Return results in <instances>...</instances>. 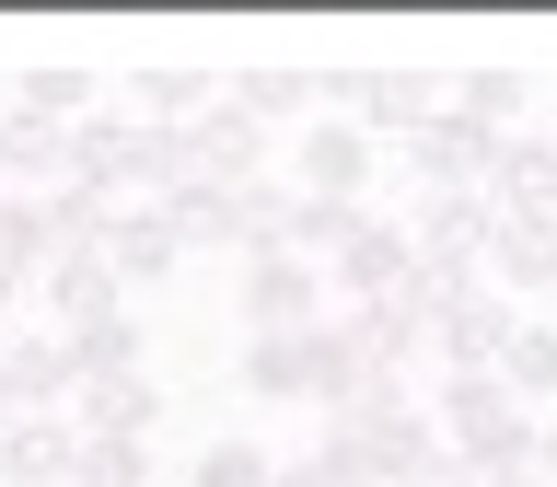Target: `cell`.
Masks as SVG:
<instances>
[{
  "label": "cell",
  "mask_w": 557,
  "mask_h": 487,
  "mask_svg": "<svg viewBox=\"0 0 557 487\" xmlns=\"http://www.w3.org/2000/svg\"><path fill=\"white\" fill-rule=\"evenodd\" d=\"M0 487H70V417H12L0 429Z\"/></svg>",
  "instance_id": "obj_23"
},
{
  "label": "cell",
  "mask_w": 557,
  "mask_h": 487,
  "mask_svg": "<svg viewBox=\"0 0 557 487\" xmlns=\"http://www.w3.org/2000/svg\"><path fill=\"white\" fill-rule=\"evenodd\" d=\"M59 348H70V395H82V383L139 372V325H128V313H104V325H82V337H59Z\"/></svg>",
  "instance_id": "obj_26"
},
{
  "label": "cell",
  "mask_w": 557,
  "mask_h": 487,
  "mask_svg": "<svg viewBox=\"0 0 557 487\" xmlns=\"http://www.w3.org/2000/svg\"><path fill=\"white\" fill-rule=\"evenodd\" d=\"M268 487H337V464H325V452H290V464H278Z\"/></svg>",
  "instance_id": "obj_31"
},
{
  "label": "cell",
  "mask_w": 557,
  "mask_h": 487,
  "mask_svg": "<svg viewBox=\"0 0 557 487\" xmlns=\"http://www.w3.org/2000/svg\"><path fill=\"white\" fill-rule=\"evenodd\" d=\"M511 325H522V302H499V290L476 278L465 302H442V313H430V348H442V372H487Z\"/></svg>",
  "instance_id": "obj_14"
},
{
  "label": "cell",
  "mask_w": 557,
  "mask_h": 487,
  "mask_svg": "<svg viewBox=\"0 0 557 487\" xmlns=\"http://www.w3.org/2000/svg\"><path fill=\"white\" fill-rule=\"evenodd\" d=\"M430 441L453 452V464H476V476H499V464H522V441H534V417L499 395V372H442L430 395Z\"/></svg>",
  "instance_id": "obj_1"
},
{
  "label": "cell",
  "mask_w": 557,
  "mask_h": 487,
  "mask_svg": "<svg viewBox=\"0 0 557 487\" xmlns=\"http://www.w3.org/2000/svg\"><path fill=\"white\" fill-rule=\"evenodd\" d=\"M104 267H116V290H151V278H174V267H186V244H174L163 198L104 209Z\"/></svg>",
  "instance_id": "obj_8"
},
{
  "label": "cell",
  "mask_w": 557,
  "mask_h": 487,
  "mask_svg": "<svg viewBox=\"0 0 557 487\" xmlns=\"http://www.w3.org/2000/svg\"><path fill=\"white\" fill-rule=\"evenodd\" d=\"M476 487H546V476H534V464H499V476H476Z\"/></svg>",
  "instance_id": "obj_34"
},
{
  "label": "cell",
  "mask_w": 557,
  "mask_h": 487,
  "mask_svg": "<svg viewBox=\"0 0 557 487\" xmlns=\"http://www.w3.org/2000/svg\"><path fill=\"white\" fill-rule=\"evenodd\" d=\"M372 174H383V139L372 128H348V116H302L290 128V198H372Z\"/></svg>",
  "instance_id": "obj_2"
},
{
  "label": "cell",
  "mask_w": 557,
  "mask_h": 487,
  "mask_svg": "<svg viewBox=\"0 0 557 487\" xmlns=\"http://www.w3.org/2000/svg\"><path fill=\"white\" fill-rule=\"evenodd\" d=\"M487 290H499V302H534V290H557V209H534V221H499V244H487Z\"/></svg>",
  "instance_id": "obj_18"
},
{
  "label": "cell",
  "mask_w": 557,
  "mask_h": 487,
  "mask_svg": "<svg viewBox=\"0 0 557 487\" xmlns=\"http://www.w3.org/2000/svg\"><path fill=\"white\" fill-rule=\"evenodd\" d=\"M104 104V82L94 70H70V59H35V70H12V116H47V128H82Z\"/></svg>",
  "instance_id": "obj_21"
},
{
  "label": "cell",
  "mask_w": 557,
  "mask_h": 487,
  "mask_svg": "<svg viewBox=\"0 0 557 487\" xmlns=\"http://www.w3.org/2000/svg\"><path fill=\"white\" fill-rule=\"evenodd\" d=\"M47 255H59L47 198H0V313H12V290H35V278H47Z\"/></svg>",
  "instance_id": "obj_22"
},
{
  "label": "cell",
  "mask_w": 557,
  "mask_h": 487,
  "mask_svg": "<svg viewBox=\"0 0 557 487\" xmlns=\"http://www.w3.org/2000/svg\"><path fill=\"white\" fill-rule=\"evenodd\" d=\"M59 186H70V128L0 104V198H59Z\"/></svg>",
  "instance_id": "obj_16"
},
{
  "label": "cell",
  "mask_w": 557,
  "mask_h": 487,
  "mask_svg": "<svg viewBox=\"0 0 557 487\" xmlns=\"http://www.w3.org/2000/svg\"><path fill=\"white\" fill-rule=\"evenodd\" d=\"M209 104H221V70H209V59H139L128 128H198Z\"/></svg>",
  "instance_id": "obj_11"
},
{
  "label": "cell",
  "mask_w": 557,
  "mask_h": 487,
  "mask_svg": "<svg viewBox=\"0 0 557 487\" xmlns=\"http://www.w3.org/2000/svg\"><path fill=\"white\" fill-rule=\"evenodd\" d=\"M337 337L360 348V372H418L430 360V313H418V290H383V302H337Z\"/></svg>",
  "instance_id": "obj_6"
},
{
  "label": "cell",
  "mask_w": 557,
  "mask_h": 487,
  "mask_svg": "<svg viewBox=\"0 0 557 487\" xmlns=\"http://www.w3.org/2000/svg\"><path fill=\"white\" fill-rule=\"evenodd\" d=\"M325 267H302V255H244V337H302V325H325Z\"/></svg>",
  "instance_id": "obj_4"
},
{
  "label": "cell",
  "mask_w": 557,
  "mask_h": 487,
  "mask_svg": "<svg viewBox=\"0 0 557 487\" xmlns=\"http://www.w3.org/2000/svg\"><path fill=\"white\" fill-rule=\"evenodd\" d=\"M522 464H534V476H546V487H557V407H546V417H534V441H522Z\"/></svg>",
  "instance_id": "obj_32"
},
{
  "label": "cell",
  "mask_w": 557,
  "mask_h": 487,
  "mask_svg": "<svg viewBox=\"0 0 557 487\" xmlns=\"http://www.w3.org/2000/svg\"><path fill=\"white\" fill-rule=\"evenodd\" d=\"M244 395L290 407V395H302V337H244Z\"/></svg>",
  "instance_id": "obj_29"
},
{
  "label": "cell",
  "mask_w": 557,
  "mask_h": 487,
  "mask_svg": "<svg viewBox=\"0 0 557 487\" xmlns=\"http://www.w3.org/2000/svg\"><path fill=\"white\" fill-rule=\"evenodd\" d=\"M268 476H278V452L233 429V441H209V452H198V476H186V487H268Z\"/></svg>",
  "instance_id": "obj_30"
},
{
  "label": "cell",
  "mask_w": 557,
  "mask_h": 487,
  "mask_svg": "<svg viewBox=\"0 0 557 487\" xmlns=\"http://www.w3.org/2000/svg\"><path fill=\"white\" fill-rule=\"evenodd\" d=\"M186 151H198V186H221V198H233V186H256V174H268V151H278V139L256 128L233 93H221L198 128H186Z\"/></svg>",
  "instance_id": "obj_9"
},
{
  "label": "cell",
  "mask_w": 557,
  "mask_h": 487,
  "mask_svg": "<svg viewBox=\"0 0 557 487\" xmlns=\"http://www.w3.org/2000/svg\"><path fill=\"white\" fill-rule=\"evenodd\" d=\"M0 337H12V313H0Z\"/></svg>",
  "instance_id": "obj_37"
},
{
  "label": "cell",
  "mask_w": 557,
  "mask_h": 487,
  "mask_svg": "<svg viewBox=\"0 0 557 487\" xmlns=\"http://www.w3.org/2000/svg\"><path fill=\"white\" fill-rule=\"evenodd\" d=\"M499 221H534V209H557V128H522V139H499V163H487V186H476Z\"/></svg>",
  "instance_id": "obj_15"
},
{
  "label": "cell",
  "mask_w": 557,
  "mask_h": 487,
  "mask_svg": "<svg viewBox=\"0 0 557 487\" xmlns=\"http://www.w3.org/2000/svg\"><path fill=\"white\" fill-rule=\"evenodd\" d=\"M407 487H476V464H453V452H430V464H418Z\"/></svg>",
  "instance_id": "obj_33"
},
{
  "label": "cell",
  "mask_w": 557,
  "mask_h": 487,
  "mask_svg": "<svg viewBox=\"0 0 557 487\" xmlns=\"http://www.w3.org/2000/svg\"><path fill=\"white\" fill-rule=\"evenodd\" d=\"M487 372H499V395H511L522 417H546V407H557V325H546V313H522Z\"/></svg>",
  "instance_id": "obj_20"
},
{
  "label": "cell",
  "mask_w": 557,
  "mask_h": 487,
  "mask_svg": "<svg viewBox=\"0 0 557 487\" xmlns=\"http://www.w3.org/2000/svg\"><path fill=\"white\" fill-rule=\"evenodd\" d=\"M0 429H12V395H0Z\"/></svg>",
  "instance_id": "obj_35"
},
{
  "label": "cell",
  "mask_w": 557,
  "mask_h": 487,
  "mask_svg": "<svg viewBox=\"0 0 557 487\" xmlns=\"http://www.w3.org/2000/svg\"><path fill=\"white\" fill-rule=\"evenodd\" d=\"M70 487H151V441H104V429H70Z\"/></svg>",
  "instance_id": "obj_27"
},
{
  "label": "cell",
  "mask_w": 557,
  "mask_h": 487,
  "mask_svg": "<svg viewBox=\"0 0 557 487\" xmlns=\"http://www.w3.org/2000/svg\"><path fill=\"white\" fill-rule=\"evenodd\" d=\"M0 395H12V417H70V348L47 325H12L0 337Z\"/></svg>",
  "instance_id": "obj_12"
},
{
  "label": "cell",
  "mask_w": 557,
  "mask_h": 487,
  "mask_svg": "<svg viewBox=\"0 0 557 487\" xmlns=\"http://www.w3.org/2000/svg\"><path fill=\"white\" fill-rule=\"evenodd\" d=\"M453 116H476V128H499V139H511V116H522V70L511 59H487V70H465V82H453Z\"/></svg>",
  "instance_id": "obj_28"
},
{
  "label": "cell",
  "mask_w": 557,
  "mask_h": 487,
  "mask_svg": "<svg viewBox=\"0 0 557 487\" xmlns=\"http://www.w3.org/2000/svg\"><path fill=\"white\" fill-rule=\"evenodd\" d=\"M487 163H499V128H476V116H430V128L407 139V174H418V198H476Z\"/></svg>",
  "instance_id": "obj_5"
},
{
  "label": "cell",
  "mask_w": 557,
  "mask_h": 487,
  "mask_svg": "<svg viewBox=\"0 0 557 487\" xmlns=\"http://www.w3.org/2000/svg\"><path fill=\"white\" fill-rule=\"evenodd\" d=\"M70 186H94L104 209H128V198H139V128L116 116V104H94V116L70 128Z\"/></svg>",
  "instance_id": "obj_10"
},
{
  "label": "cell",
  "mask_w": 557,
  "mask_h": 487,
  "mask_svg": "<svg viewBox=\"0 0 557 487\" xmlns=\"http://www.w3.org/2000/svg\"><path fill=\"white\" fill-rule=\"evenodd\" d=\"M47 337H82V325H104V313H128V290H116V267L104 255H47Z\"/></svg>",
  "instance_id": "obj_17"
},
{
  "label": "cell",
  "mask_w": 557,
  "mask_h": 487,
  "mask_svg": "<svg viewBox=\"0 0 557 487\" xmlns=\"http://www.w3.org/2000/svg\"><path fill=\"white\" fill-rule=\"evenodd\" d=\"M348 233H360V209H348V198H290V221H278L268 255H302V267H325Z\"/></svg>",
  "instance_id": "obj_25"
},
{
  "label": "cell",
  "mask_w": 557,
  "mask_h": 487,
  "mask_svg": "<svg viewBox=\"0 0 557 487\" xmlns=\"http://www.w3.org/2000/svg\"><path fill=\"white\" fill-rule=\"evenodd\" d=\"M407 278H418L407 221H372V209H360V233L325 255V290H337V302H383V290H407Z\"/></svg>",
  "instance_id": "obj_7"
},
{
  "label": "cell",
  "mask_w": 557,
  "mask_h": 487,
  "mask_svg": "<svg viewBox=\"0 0 557 487\" xmlns=\"http://www.w3.org/2000/svg\"><path fill=\"white\" fill-rule=\"evenodd\" d=\"M360 383H372V372H360V348L337 337V313H325V325H302V395H313V407L337 417L348 395H360Z\"/></svg>",
  "instance_id": "obj_24"
},
{
  "label": "cell",
  "mask_w": 557,
  "mask_h": 487,
  "mask_svg": "<svg viewBox=\"0 0 557 487\" xmlns=\"http://www.w3.org/2000/svg\"><path fill=\"white\" fill-rule=\"evenodd\" d=\"M0 104H12V70H0Z\"/></svg>",
  "instance_id": "obj_36"
},
{
  "label": "cell",
  "mask_w": 557,
  "mask_h": 487,
  "mask_svg": "<svg viewBox=\"0 0 557 487\" xmlns=\"http://www.w3.org/2000/svg\"><path fill=\"white\" fill-rule=\"evenodd\" d=\"M70 429H104V441H151V429H163V383H151V372L82 383V395H70Z\"/></svg>",
  "instance_id": "obj_19"
},
{
  "label": "cell",
  "mask_w": 557,
  "mask_h": 487,
  "mask_svg": "<svg viewBox=\"0 0 557 487\" xmlns=\"http://www.w3.org/2000/svg\"><path fill=\"white\" fill-rule=\"evenodd\" d=\"M325 104H337L348 128H372V139H395V151H407V139L442 116V82H430V70H337V82H325Z\"/></svg>",
  "instance_id": "obj_3"
},
{
  "label": "cell",
  "mask_w": 557,
  "mask_h": 487,
  "mask_svg": "<svg viewBox=\"0 0 557 487\" xmlns=\"http://www.w3.org/2000/svg\"><path fill=\"white\" fill-rule=\"evenodd\" d=\"M221 93H233L244 116H256V128L278 139V128H302L313 104H325V70H302V59H244L233 82H221Z\"/></svg>",
  "instance_id": "obj_13"
}]
</instances>
